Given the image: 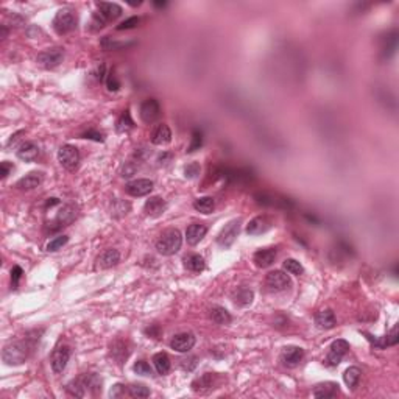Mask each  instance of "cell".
<instances>
[{
    "instance_id": "46",
    "label": "cell",
    "mask_w": 399,
    "mask_h": 399,
    "mask_svg": "<svg viewBox=\"0 0 399 399\" xmlns=\"http://www.w3.org/2000/svg\"><path fill=\"white\" fill-rule=\"evenodd\" d=\"M106 86H108V89L109 90H119V87H120V83L117 81V78L111 74L109 77H108V81H106Z\"/></svg>"
},
{
    "instance_id": "32",
    "label": "cell",
    "mask_w": 399,
    "mask_h": 399,
    "mask_svg": "<svg viewBox=\"0 0 399 399\" xmlns=\"http://www.w3.org/2000/svg\"><path fill=\"white\" fill-rule=\"evenodd\" d=\"M194 207L201 214H210L216 207V201L212 197H200L194 201Z\"/></svg>"
},
{
    "instance_id": "45",
    "label": "cell",
    "mask_w": 399,
    "mask_h": 399,
    "mask_svg": "<svg viewBox=\"0 0 399 399\" xmlns=\"http://www.w3.org/2000/svg\"><path fill=\"white\" fill-rule=\"evenodd\" d=\"M134 173H136V166H134V162L125 164L124 170H122V176H124V178H130V176H133Z\"/></svg>"
},
{
    "instance_id": "8",
    "label": "cell",
    "mask_w": 399,
    "mask_h": 399,
    "mask_svg": "<svg viewBox=\"0 0 399 399\" xmlns=\"http://www.w3.org/2000/svg\"><path fill=\"white\" fill-rule=\"evenodd\" d=\"M139 114H140V119H142L144 124L151 125L153 122H156L159 114H161V106H159L158 100H155V99L144 100L142 105H140Z\"/></svg>"
},
{
    "instance_id": "13",
    "label": "cell",
    "mask_w": 399,
    "mask_h": 399,
    "mask_svg": "<svg viewBox=\"0 0 399 399\" xmlns=\"http://www.w3.org/2000/svg\"><path fill=\"white\" fill-rule=\"evenodd\" d=\"M304 357V349L299 346H286L281 351V360L286 366L289 368H295L299 365V362Z\"/></svg>"
},
{
    "instance_id": "20",
    "label": "cell",
    "mask_w": 399,
    "mask_h": 399,
    "mask_svg": "<svg viewBox=\"0 0 399 399\" xmlns=\"http://www.w3.org/2000/svg\"><path fill=\"white\" fill-rule=\"evenodd\" d=\"M270 228H271V222H270L267 217L261 216V217L253 219V220L248 223V226H247V232H248L250 236H259V234L267 232Z\"/></svg>"
},
{
    "instance_id": "1",
    "label": "cell",
    "mask_w": 399,
    "mask_h": 399,
    "mask_svg": "<svg viewBox=\"0 0 399 399\" xmlns=\"http://www.w3.org/2000/svg\"><path fill=\"white\" fill-rule=\"evenodd\" d=\"M182 245V236L178 229H167L156 242V250L162 256H172L179 251Z\"/></svg>"
},
{
    "instance_id": "6",
    "label": "cell",
    "mask_w": 399,
    "mask_h": 399,
    "mask_svg": "<svg viewBox=\"0 0 399 399\" xmlns=\"http://www.w3.org/2000/svg\"><path fill=\"white\" fill-rule=\"evenodd\" d=\"M58 161L67 170H74L80 162V153L78 148L74 145H63L58 150Z\"/></svg>"
},
{
    "instance_id": "15",
    "label": "cell",
    "mask_w": 399,
    "mask_h": 399,
    "mask_svg": "<svg viewBox=\"0 0 399 399\" xmlns=\"http://www.w3.org/2000/svg\"><path fill=\"white\" fill-rule=\"evenodd\" d=\"M166 207H167V204H166V201H164L161 197H151V198H148V200L145 201V204H144L145 212L148 214V216H151V217H159V216H162L164 210H166Z\"/></svg>"
},
{
    "instance_id": "16",
    "label": "cell",
    "mask_w": 399,
    "mask_h": 399,
    "mask_svg": "<svg viewBox=\"0 0 399 399\" xmlns=\"http://www.w3.org/2000/svg\"><path fill=\"white\" fill-rule=\"evenodd\" d=\"M39 156V148L36 144L33 142H24L20 144L19 150H17V158L25 161V162H32Z\"/></svg>"
},
{
    "instance_id": "24",
    "label": "cell",
    "mask_w": 399,
    "mask_h": 399,
    "mask_svg": "<svg viewBox=\"0 0 399 399\" xmlns=\"http://www.w3.org/2000/svg\"><path fill=\"white\" fill-rule=\"evenodd\" d=\"M335 315L331 309H323L317 314L315 317V324L320 327V329H332L335 326Z\"/></svg>"
},
{
    "instance_id": "22",
    "label": "cell",
    "mask_w": 399,
    "mask_h": 399,
    "mask_svg": "<svg viewBox=\"0 0 399 399\" xmlns=\"http://www.w3.org/2000/svg\"><path fill=\"white\" fill-rule=\"evenodd\" d=\"M172 140V131L166 124H161L156 127V130L151 134V144L155 145H166Z\"/></svg>"
},
{
    "instance_id": "38",
    "label": "cell",
    "mask_w": 399,
    "mask_h": 399,
    "mask_svg": "<svg viewBox=\"0 0 399 399\" xmlns=\"http://www.w3.org/2000/svg\"><path fill=\"white\" fill-rule=\"evenodd\" d=\"M134 373L136 374H140V376H151L153 371H151V366L145 362V360H139L134 363Z\"/></svg>"
},
{
    "instance_id": "25",
    "label": "cell",
    "mask_w": 399,
    "mask_h": 399,
    "mask_svg": "<svg viewBox=\"0 0 399 399\" xmlns=\"http://www.w3.org/2000/svg\"><path fill=\"white\" fill-rule=\"evenodd\" d=\"M209 315H210L212 321L217 324H229L232 320L231 314L225 308H222V306H212L209 309Z\"/></svg>"
},
{
    "instance_id": "33",
    "label": "cell",
    "mask_w": 399,
    "mask_h": 399,
    "mask_svg": "<svg viewBox=\"0 0 399 399\" xmlns=\"http://www.w3.org/2000/svg\"><path fill=\"white\" fill-rule=\"evenodd\" d=\"M67 390H69V393L74 394V396H78V397L84 396V393H86V390H87V385H86V379H84V376H81V378L72 381V382L67 385Z\"/></svg>"
},
{
    "instance_id": "34",
    "label": "cell",
    "mask_w": 399,
    "mask_h": 399,
    "mask_svg": "<svg viewBox=\"0 0 399 399\" xmlns=\"http://www.w3.org/2000/svg\"><path fill=\"white\" fill-rule=\"evenodd\" d=\"M133 127H134V122L131 120L130 111H125L124 114H122V117L119 119V122H117V131L119 133H125V131L131 130Z\"/></svg>"
},
{
    "instance_id": "51",
    "label": "cell",
    "mask_w": 399,
    "mask_h": 399,
    "mask_svg": "<svg viewBox=\"0 0 399 399\" xmlns=\"http://www.w3.org/2000/svg\"><path fill=\"white\" fill-rule=\"evenodd\" d=\"M7 35H8V30L5 28V25H2V38H7Z\"/></svg>"
},
{
    "instance_id": "26",
    "label": "cell",
    "mask_w": 399,
    "mask_h": 399,
    "mask_svg": "<svg viewBox=\"0 0 399 399\" xmlns=\"http://www.w3.org/2000/svg\"><path fill=\"white\" fill-rule=\"evenodd\" d=\"M214 381H216V374L206 373V374H203L201 378H198L192 382V390L197 391V393H204V391H207L214 387Z\"/></svg>"
},
{
    "instance_id": "4",
    "label": "cell",
    "mask_w": 399,
    "mask_h": 399,
    "mask_svg": "<svg viewBox=\"0 0 399 399\" xmlns=\"http://www.w3.org/2000/svg\"><path fill=\"white\" fill-rule=\"evenodd\" d=\"M64 58V50L61 47H53V49H47L44 52H41L36 58L38 64L44 69H53L56 66H59V63Z\"/></svg>"
},
{
    "instance_id": "39",
    "label": "cell",
    "mask_w": 399,
    "mask_h": 399,
    "mask_svg": "<svg viewBox=\"0 0 399 399\" xmlns=\"http://www.w3.org/2000/svg\"><path fill=\"white\" fill-rule=\"evenodd\" d=\"M201 145H203L201 133L195 130V131L192 133V144L189 145V148H187V153H194V151L200 150V147H201Z\"/></svg>"
},
{
    "instance_id": "2",
    "label": "cell",
    "mask_w": 399,
    "mask_h": 399,
    "mask_svg": "<svg viewBox=\"0 0 399 399\" xmlns=\"http://www.w3.org/2000/svg\"><path fill=\"white\" fill-rule=\"evenodd\" d=\"M30 348L32 346L28 345V342H13L4 348L2 359L10 366L22 365L30 356Z\"/></svg>"
},
{
    "instance_id": "23",
    "label": "cell",
    "mask_w": 399,
    "mask_h": 399,
    "mask_svg": "<svg viewBox=\"0 0 399 399\" xmlns=\"http://www.w3.org/2000/svg\"><path fill=\"white\" fill-rule=\"evenodd\" d=\"M337 393H339V384H335V382H323L314 388L315 397H324V399L334 397V396H337Z\"/></svg>"
},
{
    "instance_id": "44",
    "label": "cell",
    "mask_w": 399,
    "mask_h": 399,
    "mask_svg": "<svg viewBox=\"0 0 399 399\" xmlns=\"http://www.w3.org/2000/svg\"><path fill=\"white\" fill-rule=\"evenodd\" d=\"M181 366H182V368H184V370H186V371H192L194 368L197 366V357L191 356V357H187V359L181 360Z\"/></svg>"
},
{
    "instance_id": "7",
    "label": "cell",
    "mask_w": 399,
    "mask_h": 399,
    "mask_svg": "<svg viewBox=\"0 0 399 399\" xmlns=\"http://www.w3.org/2000/svg\"><path fill=\"white\" fill-rule=\"evenodd\" d=\"M348 349H349V343H348L346 340L339 339V340L332 342V345H331V348H329V353H327V356H326V365H329V366H337V365L342 362V359L345 357V354L348 353Z\"/></svg>"
},
{
    "instance_id": "30",
    "label": "cell",
    "mask_w": 399,
    "mask_h": 399,
    "mask_svg": "<svg viewBox=\"0 0 399 399\" xmlns=\"http://www.w3.org/2000/svg\"><path fill=\"white\" fill-rule=\"evenodd\" d=\"M75 217H77L75 209H74L72 206H64L63 209L58 212L56 222L59 223V226H66V225L72 223V222L75 220Z\"/></svg>"
},
{
    "instance_id": "27",
    "label": "cell",
    "mask_w": 399,
    "mask_h": 399,
    "mask_svg": "<svg viewBox=\"0 0 399 399\" xmlns=\"http://www.w3.org/2000/svg\"><path fill=\"white\" fill-rule=\"evenodd\" d=\"M153 363H155L158 374H161V376H164L170 371L172 363H170V359L166 353H158V354L153 356Z\"/></svg>"
},
{
    "instance_id": "40",
    "label": "cell",
    "mask_w": 399,
    "mask_h": 399,
    "mask_svg": "<svg viewBox=\"0 0 399 399\" xmlns=\"http://www.w3.org/2000/svg\"><path fill=\"white\" fill-rule=\"evenodd\" d=\"M184 175H186V178H189V179L197 178L200 175V164L198 162H191L186 169H184Z\"/></svg>"
},
{
    "instance_id": "5",
    "label": "cell",
    "mask_w": 399,
    "mask_h": 399,
    "mask_svg": "<svg viewBox=\"0 0 399 399\" xmlns=\"http://www.w3.org/2000/svg\"><path fill=\"white\" fill-rule=\"evenodd\" d=\"M290 284L292 283H290L289 274L281 270L270 271L265 278V286L270 292H283V290L289 289Z\"/></svg>"
},
{
    "instance_id": "14",
    "label": "cell",
    "mask_w": 399,
    "mask_h": 399,
    "mask_svg": "<svg viewBox=\"0 0 399 399\" xmlns=\"http://www.w3.org/2000/svg\"><path fill=\"white\" fill-rule=\"evenodd\" d=\"M42 179H44L42 173H39V172H32V173L25 175L24 178H20V179L17 181V184H16V187L20 189V191H33V189H36V187L41 186Z\"/></svg>"
},
{
    "instance_id": "17",
    "label": "cell",
    "mask_w": 399,
    "mask_h": 399,
    "mask_svg": "<svg viewBox=\"0 0 399 399\" xmlns=\"http://www.w3.org/2000/svg\"><path fill=\"white\" fill-rule=\"evenodd\" d=\"M100 13L99 16L105 20V22H111V20H115L120 14H122V7L117 5V4H106V2H102V4H97Z\"/></svg>"
},
{
    "instance_id": "31",
    "label": "cell",
    "mask_w": 399,
    "mask_h": 399,
    "mask_svg": "<svg viewBox=\"0 0 399 399\" xmlns=\"http://www.w3.org/2000/svg\"><path fill=\"white\" fill-rule=\"evenodd\" d=\"M360 374H362V371L359 370L357 366H349L348 370L345 371V374H343V381H345V384H346L351 390H354V388L359 385Z\"/></svg>"
},
{
    "instance_id": "29",
    "label": "cell",
    "mask_w": 399,
    "mask_h": 399,
    "mask_svg": "<svg viewBox=\"0 0 399 399\" xmlns=\"http://www.w3.org/2000/svg\"><path fill=\"white\" fill-rule=\"evenodd\" d=\"M184 265H186L187 270H191L194 273H200V271L204 270L206 262H204V259L200 254H191V256L184 257Z\"/></svg>"
},
{
    "instance_id": "50",
    "label": "cell",
    "mask_w": 399,
    "mask_h": 399,
    "mask_svg": "<svg viewBox=\"0 0 399 399\" xmlns=\"http://www.w3.org/2000/svg\"><path fill=\"white\" fill-rule=\"evenodd\" d=\"M22 134V131H19V133H16L14 136H11V139H10V142H8V145H11V144H14L17 139H19V136Z\"/></svg>"
},
{
    "instance_id": "47",
    "label": "cell",
    "mask_w": 399,
    "mask_h": 399,
    "mask_svg": "<svg viewBox=\"0 0 399 399\" xmlns=\"http://www.w3.org/2000/svg\"><path fill=\"white\" fill-rule=\"evenodd\" d=\"M83 137H86V139H94V140H97V142H103V134H100V133H97V131H87V133H84L83 134Z\"/></svg>"
},
{
    "instance_id": "11",
    "label": "cell",
    "mask_w": 399,
    "mask_h": 399,
    "mask_svg": "<svg viewBox=\"0 0 399 399\" xmlns=\"http://www.w3.org/2000/svg\"><path fill=\"white\" fill-rule=\"evenodd\" d=\"M170 346L176 353H189L195 346V335L192 332L176 334L170 342Z\"/></svg>"
},
{
    "instance_id": "19",
    "label": "cell",
    "mask_w": 399,
    "mask_h": 399,
    "mask_svg": "<svg viewBox=\"0 0 399 399\" xmlns=\"http://www.w3.org/2000/svg\"><path fill=\"white\" fill-rule=\"evenodd\" d=\"M206 232H207V228H206L204 225L194 223V225H191V226L187 228V231H186V240H187L189 245L195 247V245H198V243L204 239Z\"/></svg>"
},
{
    "instance_id": "21",
    "label": "cell",
    "mask_w": 399,
    "mask_h": 399,
    "mask_svg": "<svg viewBox=\"0 0 399 399\" xmlns=\"http://www.w3.org/2000/svg\"><path fill=\"white\" fill-rule=\"evenodd\" d=\"M119 261H120V253L114 248H109L97 257V267L99 268H111V267L117 265Z\"/></svg>"
},
{
    "instance_id": "35",
    "label": "cell",
    "mask_w": 399,
    "mask_h": 399,
    "mask_svg": "<svg viewBox=\"0 0 399 399\" xmlns=\"http://www.w3.org/2000/svg\"><path fill=\"white\" fill-rule=\"evenodd\" d=\"M128 394L133 397H148L150 396V388L145 387L144 384H133L128 387Z\"/></svg>"
},
{
    "instance_id": "10",
    "label": "cell",
    "mask_w": 399,
    "mask_h": 399,
    "mask_svg": "<svg viewBox=\"0 0 399 399\" xmlns=\"http://www.w3.org/2000/svg\"><path fill=\"white\" fill-rule=\"evenodd\" d=\"M239 231H240V220H239V219L231 220V222L222 229V232L219 234L217 243L220 245L222 248H229L231 245L234 243V240L237 239Z\"/></svg>"
},
{
    "instance_id": "28",
    "label": "cell",
    "mask_w": 399,
    "mask_h": 399,
    "mask_svg": "<svg viewBox=\"0 0 399 399\" xmlns=\"http://www.w3.org/2000/svg\"><path fill=\"white\" fill-rule=\"evenodd\" d=\"M253 298H254L253 292H251L250 289H247V287H240V289H237V290L232 293V299H234V302L239 304V306H248V304H251V302H253Z\"/></svg>"
},
{
    "instance_id": "18",
    "label": "cell",
    "mask_w": 399,
    "mask_h": 399,
    "mask_svg": "<svg viewBox=\"0 0 399 399\" xmlns=\"http://www.w3.org/2000/svg\"><path fill=\"white\" fill-rule=\"evenodd\" d=\"M274 259H276V250H274V248L259 250V251L254 253V257H253L256 267H259V268H267V267H270V265L274 262Z\"/></svg>"
},
{
    "instance_id": "42",
    "label": "cell",
    "mask_w": 399,
    "mask_h": 399,
    "mask_svg": "<svg viewBox=\"0 0 399 399\" xmlns=\"http://www.w3.org/2000/svg\"><path fill=\"white\" fill-rule=\"evenodd\" d=\"M22 278V268L19 265L13 267L11 270V284H13V289H16L19 286V281Z\"/></svg>"
},
{
    "instance_id": "36",
    "label": "cell",
    "mask_w": 399,
    "mask_h": 399,
    "mask_svg": "<svg viewBox=\"0 0 399 399\" xmlns=\"http://www.w3.org/2000/svg\"><path fill=\"white\" fill-rule=\"evenodd\" d=\"M284 270L290 274H295V276H299L304 271L302 265L296 259H286L284 261Z\"/></svg>"
},
{
    "instance_id": "49",
    "label": "cell",
    "mask_w": 399,
    "mask_h": 399,
    "mask_svg": "<svg viewBox=\"0 0 399 399\" xmlns=\"http://www.w3.org/2000/svg\"><path fill=\"white\" fill-rule=\"evenodd\" d=\"M124 391V385H120V384H117V385H114V388L111 390V396L112 397H115V396H120V393Z\"/></svg>"
},
{
    "instance_id": "48",
    "label": "cell",
    "mask_w": 399,
    "mask_h": 399,
    "mask_svg": "<svg viewBox=\"0 0 399 399\" xmlns=\"http://www.w3.org/2000/svg\"><path fill=\"white\" fill-rule=\"evenodd\" d=\"M10 170H13V166H11L8 161L2 162V178H7L8 173H10Z\"/></svg>"
},
{
    "instance_id": "9",
    "label": "cell",
    "mask_w": 399,
    "mask_h": 399,
    "mask_svg": "<svg viewBox=\"0 0 399 399\" xmlns=\"http://www.w3.org/2000/svg\"><path fill=\"white\" fill-rule=\"evenodd\" d=\"M71 359V348L69 346H58L50 357V365L55 374H59L64 371V368Z\"/></svg>"
},
{
    "instance_id": "43",
    "label": "cell",
    "mask_w": 399,
    "mask_h": 399,
    "mask_svg": "<svg viewBox=\"0 0 399 399\" xmlns=\"http://www.w3.org/2000/svg\"><path fill=\"white\" fill-rule=\"evenodd\" d=\"M397 342H399V337H397V326H394V327L390 331V334L385 337V343H387V346H394Z\"/></svg>"
},
{
    "instance_id": "41",
    "label": "cell",
    "mask_w": 399,
    "mask_h": 399,
    "mask_svg": "<svg viewBox=\"0 0 399 399\" xmlns=\"http://www.w3.org/2000/svg\"><path fill=\"white\" fill-rule=\"evenodd\" d=\"M139 22H140V19L139 17H130V19H127V20H124L120 25H117V30H130V28H134V27H137L139 25Z\"/></svg>"
},
{
    "instance_id": "3",
    "label": "cell",
    "mask_w": 399,
    "mask_h": 399,
    "mask_svg": "<svg viewBox=\"0 0 399 399\" xmlns=\"http://www.w3.org/2000/svg\"><path fill=\"white\" fill-rule=\"evenodd\" d=\"M77 27V17L71 10H59L53 19V30L58 35H67Z\"/></svg>"
},
{
    "instance_id": "37",
    "label": "cell",
    "mask_w": 399,
    "mask_h": 399,
    "mask_svg": "<svg viewBox=\"0 0 399 399\" xmlns=\"http://www.w3.org/2000/svg\"><path fill=\"white\" fill-rule=\"evenodd\" d=\"M69 242V237L67 236H58L55 239H52L49 243H47V251H58L59 248H63L64 245Z\"/></svg>"
},
{
    "instance_id": "12",
    "label": "cell",
    "mask_w": 399,
    "mask_h": 399,
    "mask_svg": "<svg viewBox=\"0 0 399 399\" xmlns=\"http://www.w3.org/2000/svg\"><path fill=\"white\" fill-rule=\"evenodd\" d=\"M125 191L131 197H145L153 191V181L150 179H134L125 186Z\"/></svg>"
}]
</instances>
